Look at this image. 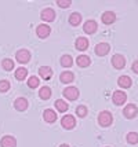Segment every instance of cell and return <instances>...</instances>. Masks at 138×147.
<instances>
[{
    "label": "cell",
    "mask_w": 138,
    "mask_h": 147,
    "mask_svg": "<svg viewBox=\"0 0 138 147\" xmlns=\"http://www.w3.org/2000/svg\"><path fill=\"white\" fill-rule=\"evenodd\" d=\"M88 38L87 37H77L76 41H75V48L77 51H86L88 48Z\"/></svg>",
    "instance_id": "obj_13"
},
{
    "label": "cell",
    "mask_w": 138,
    "mask_h": 147,
    "mask_svg": "<svg viewBox=\"0 0 138 147\" xmlns=\"http://www.w3.org/2000/svg\"><path fill=\"white\" fill-rule=\"evenodd\" d=\"M76 63H77L79 67H87V66L91 65V59H90V57H87V55H79V57L76 58Z\"/></svg>",
    "instance_id": "obj_18"
},
{
    "label": "cell",
    "mask_w": 138,
    "mask_h": 147,
    "mask_svg": "<svg viewBox=\"0 0 138 147\" xmlns=\"http://www.w3.org/2000/svg\"><path fill=\"white\" fill-rule=\"evenodd\" d=\"M112 122H113V115L108 110H104L98 114V124L101 127H109Z\"/></svg>",
    "instance_id": "obj_1"
},
{
    "label": "cell",
    "mask_w": 138,
    "mask_h": 147,
    "mask_svg": "<svg viewBox=\"0 0 138 147\" xmlns=\"http://www.w3.org/2000/svg\"><path fill=\"white\" fill-rule=\"evenodd\" d=\"M126 139H127V143H130V144H137L138 143V134L137 132H128L127 136H126Z\"/></svg>",
    "instance_id": "obj_27"
},
{
    "label": "cell",
    "mask_w": 138,
    "mask_h": 147,
    "mask_svg": "<svg viewBox=\"0 0 138 147\" xmlns=\"http://www.w3.org/2000/svg\"><path fill=\"white\" fill-rule=\"evenodd\" d=\"M82 22V14L80 13H72L69 17V24L72 26H79Z\"/></svg>",
    "instance_id": "obj_22"
},
{
    "label": "cell",
    "mask_w": 138,
    "mask_h": 147,
    "mask_svg": "<svg viewBox=\"0 0 138 147\" xmlns=\"http://www.w3.org/2000/svg\"><path fill=\"white\" fill-rule=\"evenodd\" d=\"M0 146L1 147H17V140H15V138L11 136V135H6V136L1 138Z\"/></svg>",
    "instance_id": "obj_12"
},
{
    "label": "cell",
    "mask_w": 138,
    "mask_h": 147,
    "mask_svg": "<svg viewBox=\"0 0 138 147\" xmlns=\"http://www.w3.org/2000/svg\"><path fill=\"white\" fill-rule=\"evenodd\" d=\"M39 77H36V76H31L29 78H28V87L29 88H37L39 87Z\"/></svg>",
    "instance_id": "obj_28"
},
{
    "label": "cell",
    "mask_w": 138,
    "mask_h": 147,
    "mask_svg": "<svg viewBox=\"0 0 138 147\" xmlns=\"http://www.w3.org/2000/svg\"><path fill=\"white\" fill-rule=\"evenodd\" d=\"M40 18L46 22H53L55 19V11L53 8H44L41 13H40Z\"/></svg>",
    "instance_id": "obj_11"
},
{
    "label": "cell",
    "mask_w": 138,
    "mask_h": 147,
    "mask_svg": "<svg viewBox=\"0 0 138 147\" xmlns=\"http://www.w3.org/2000/svg\"><path fill=\"white\" fill-rule=\"evenodd\" d=\"M112 100H113V103L116 106H122L127 100V95H126V92H123V91H115L113 95H112Z\"/></svg>",
    "instance_id": "obj_4"
},
{
    "label": "cell",
    "mask_w": 138,
    "mask_h": 147,
    "mask_svg": "<svg viewBox=\"0 0 138 147\" xmlns=\"http://www.w3.org/2000/svg\"><path fill=\"white\" fill-rule=\"evenodd\" d=\"M54 106H55V109L58 110L59 113H65L66 110L69 109V105H68L64 99H57V100L54 102Z\"/></svg>",
    "instance_id": "obj_20"
},
{
    "label": "cell",
    "mask_w": 138,
    "mask_h": 147,
    "mask_svg": "<svg viewBox=\"0 0 138 147\" xmlns=\"http://www.w3.org/2000/svg\"><path fill=\"white\" fill-rule=\"evenodd\" d=\"M14 107L18 111H25L28 109V100L25 98H17L14 102Z\"/></svg>",
    "instance_id": "obj_16"
},
{
    "label": "cell",
    "mask_w": 138,
    "mask_h": 147,
    "mask_svg": "<svg viewBox=\"0 0 138 147\" xmlns=\"http://www.w3.org/2000/svg\"><path fill=\"white\" fill-rule=\"evenodd\" d=\"M61 125H62V128L64 129H73L75 128V125H76V120H75V117L71 114H66L62 117V120H61Z\"/></svg>",
    "instance_id": "obj_3"
},
{
    "label": "cell",
    "mask_w": 138,
    "mask_h": 147,
    "mask_svg": "<svg viewBox=\"0 0 138 147\" xmlns=\"http://www.w3.org/2000/svg\"><path fill=\"white\" fill-rule=\"evenodd\" d=\"M15 59H17L20 63H28V62L31 61V52L28 51V50H25V48H22L20 51H17Z\"/></svg>",
    "instance_id": "obj_6"
},
{
    "label": "cell",
    "mask_w": 138,
    "mask_h": 147,
    "mask_svg": "<svg viewBox=\"0 0 138 147\" xmlns=\"http://www.w3.org/2000/svg\"><path fill=\"white\" fill-rule=\"evenodd\" d=\"M39 96L40 99H43V100H47V99H50V96H51V88L50 87H41L39 91Z\"/></svg>",
    "instance_id": "obj_23"
},
{
    "label": "cell",
    "mask_w": 138,
    "mask_h": 147,
    "mask_svg": "<svg viewBox=\"0 0 138 147\" xmlns=\"http://www.w3.org/2000/svg\"><path fill=\"white\" fill-rule=\"evenodd\" d=\"M62 94H64V96H65L68 100H76L80 95L79 90L76 87H68V88H65V90L62 91Z\"/></svg>",
    "instance_id": "obj_2"
},
{
    "label": "cell",
    "mask_w": 138,
    "mask_h": 147,
    "mask_svg": "<svg viewBox=\"0 0 138 147\" xmlns=\"http://www.w3.org/2000/svg\"><path fill=\"white\" fill-rule=\"evenodd\" d=\"M28 76V70L25 67H18L17 70H15V78L17 80H20V81H24Z\"/></svg>",
    "instance_id": "obj_24"
},
{
    "label": "cell",
    "mask_w": 138,
    "mask_h": 147,
    "mask_svg": "<svg viewBox=\"0 0 138 147\" xmlns=\"http://www.w3.org/2000/svg\"><path fill=\"white\" fill-rule=\"evenodd\" d=\"M97 29H98V25H97V22L92 21V19L86 21L84 25H83V30H84V33H87V34H94V33L97 32Z\"/></svg>",
    "instance_id": "obj_9"
},
{
    "label": "cell",
    "mask_w": 138,
    "mask_h": 147,
    "mask_svg": "<svg viewBox=\"0 0 138 147\" xmlns=\"http://www.w3.org/2000/svg\"><path fill=\"white\" fill-rule=\"evenodd\" d=\"M112 66L115 69H123L126 66V58L120 54H115L112 57Z\"/></svg>",
    "instance_id": "obj_7"
},
{
    "label": "cell",
    "mask_w": 138,
    "mask_h": 147,
    "mask_svg": "<svg viewBox=\"0 0 138 147\" xmlns=\"http://www.w3.org/2000/svg\"><path fill=\"white\" fill-rule=\"evenodd\" d=\"M57 4H58L61 8H68V7H71L72 1H71V0H58Z\"/></svg>",
    "instance_id": "obj_31"
},
{
    "label": "cell",
    "mask_w": 138,
    "mask_h": 147,
    "mask_svg": "<svg viewBox=\"0 0 138 147\" xmlns=\"http://www.w3.org/2000/svg\"><path fill=\"white\" fill-rule=\"evenodd\" d=\"M118 84L119 87H122V88H130L131 87V78L128 76H120L118 78Z\"/></svg>",
    "instance_id": "obj_21"
},
{
    "label": "cell",
    "mask_w": 138,
    "mask_h": 147,
    "mask_svg": "<svg viewBox=\"0 0 138 147\" xmlns=\"http://www.w3.org/2000/svg\"><path fill=\"white\" fill-rule=\"evenodd\" d=\"M76 115L80 117V118H84L86 115H87V107L83 106V105L77 106V107H76Z\"/></svg>",
    "instance_id": "obj_29"
},
{
    "label": "cell",
    "mask_w": 138,
    "mask_h": 147,
    "mask_svg": "<svg viewBox=\"0 0 138 147\" xmlns=\"http://www.w3.org/2000/svg\"><path fill=\"white\" fill-rule=\"evenodd\" d=\"M59 147H69V144H66V143H64V144H61Z\"/></svg>",
    "instance_id": "obj_33"
},
{
    "label": "cell",
    "mask_w": 138,
    "mask_h": 147,
    "mask_svg": "<svg viewBox=\"0 0 138 147\" xmlns=\"http://www.w3.org/2000/svg\"><path fill=\"white\" fill-rule=\"evenodd\" d=\"M109 51H111V45L108 43H99L95 45V54L98 57H105L109 54Z\"/></svg>",
    "instance_id": "obj_10"
},
{
    "label": "cell",
    "mask_w": 138,
    "mask_h": 147,
    "mask_svg": "<svg viewBox=\"0 0 138 147\" xmlns=\"http://www.w3.org/2000/svg\"><path fill=\"white\" fill-rule=\"evenodd\" d=\"M123 114H124L126 118L133 120V118H134V117L138 114V107L135 106V105L130 103V105H127V106L124 107V110H123Z\"/></svg>",
    "instance_id": "obj_8"
},
{
    "label": "cell",
    "mask_w": 138,
    "mask_h": 147,
    "mask_svg": "<svg viewBox=\"0 0 138 147\" xmlns=\"http://www.w3.org/2000/svg\"><path fill=\"white\" fill-rule=\"evenodd\" d=\"M59 80H61V83L64 84H71L75 80V74L72 71H62L61 76H59Z\"/></svg>",
    "instance_id": "obj_19"
},
{
    "label": "cell",
    "mask_w": 138,
    "mask_h": 147,
    "mask_svg": "<svg viewBox=\"0 0 138 147\" xmlns=\"http://www.w3.org/2000/svg\"><path fill=\"white\" fill-rule=\"evenodd\" d=\"M8 90H10V81L1 80L0 81V92H7Z\"/></svg>",
    "instance_id": "obj_30"
},
{
    "label": "cell",
    "mask_w": 138,
    "mask_h": 147,
    "mask_svg": "<svg viewBox=\"0 0 138 147\" xmlns=\"http://www.w3.org/2000/svg\"><path fill=\"white\" fill-rule=\"evenodd\" d=\"M57 113L54 111L53 109H46L44 110V113H43V118H44V121L48 122V124H53V122L57 121Z\"/></svg>",
    "instance_id": "obj_14"
},
{
    "label": "cell",
    "mask_w": 138,
    "mask_h": 147,
    "mask_svg": "<svg viewBox=\"0 0 138 147\" xmlns=\"http://www.w3.org/2000/svg\"><path fill=\"white\" fill-rule=\"evenodd\" d=\"M131 69H133V71H134V73H137V74H138V59H137V61H134Z\"/></svg>",
    "instance_id": "obj_32"
},
{
    "label": "cell",
    "mask_w": 138,
    "mask_h": 147,
    "mask_svg": "<svg viewBox=\"0 0 138 147\" xmlns=\"http://www.w3.org/2000/svg\"><path fill=\"white\" fill-rule=\"evenodd\" d=\"M39 74L43 80H50L53 77V70L50 66H41L39 69Z\"/></svg>",
    "instance_id": "obj_17"
},
{
    "label": "cell",
    "mask_w": 138,
    "mask_h": 147,
    "mask_svg": "<svg viewBox=\"0 0 138 147\" xmlns=\"http://www.w3.org/2000/svg\"><path fill=\"white\" fill-rule=\"evenodd\" d=\"M1 67L4 69V70L10 71L14 69V61L13 59H10V58H6V59H3L1 61Z\"/></svg>",
    "instance_id": "obj_25"
},
{
    "label": "cell",
    "mask_w": 138,
    "mask_h": 147,
    "mask_svg": "<svg viewBox=\"0 0 138 147\" xmlns=\"http://www.w3.org/2000/svg\"><path fill=\"white\" fill-rule=\"evenodd\" d=\"M50 33H51V28L47 25V24H40V25H37V28H36V34H37V37H40V38L48 37Z\"/></svg>",
    "instance_id": "obj_5"
},
{
    "label": "cell",
    "mask_w": 138,
    "mask_h": 147,
    "mask_svg": "<svg viewBox=\"0 0 138 147\" xmlns=\"http://www.w3.org/2000/svg\"><path fill=\"white\" fill-rule=\"evenodd\" d=\"M61 65L64 66V67H71L73 65V59L71 55H62L61 57Z\"/></svg>",
    "instance_id": "obj_26"
},
{
    "label": "cell",
    "mask_w": 138,
    "mask_h": 147,
    "mask_svg": "<svg viewBox=\"0 0 138 147\" xmlns=\"http://www.w3.org/2000/svg\"><path fill=\"white\" fill-rule=\"evenodd\" d=\"M101 19H102V22L105 25H111V24H113L116 21V14L113 13V11H105V13L102 14Z\"/></svg>",
    "instance_id": "obj_15"
}]
</instances>
